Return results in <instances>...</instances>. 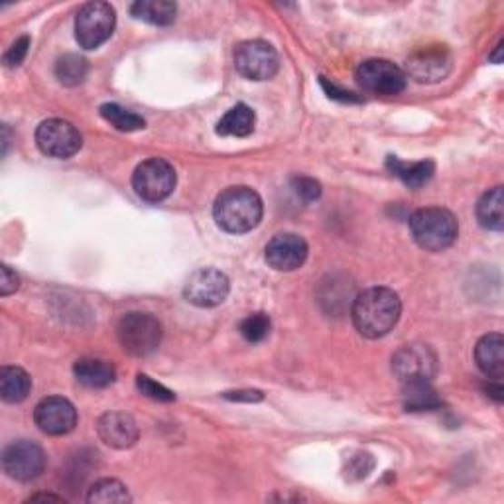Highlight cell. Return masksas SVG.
Instances as JSON below:
<instances>
[{
	"label": "cell",
	"mask_w": 504,
	"mask_h": 504,
	"mask_svg": "<svg viewBox=\"0 0 504 504\" xmlns=\"http://www.w3.org/2000/svg\"><path fill=\"white\" fill-rule=\"evenodd\" d=\"M20 280L16 276V272L10 271L8 266H3V280H0V294L3 296H10L13 292L18 290Z\"/></svg>",
	"instance_id": "obj_33"
},
{
	"label": "cell",
	"mask_w": 504,
	"mask_h": 504,
	"mask_svg": "<svg viewBox=\"0 0 504 504\" xmlns=\"http://www.w3.org/2000/svg\"><path fill=\"white\" fill-rule=\"evenodd\" d=\"M28 50H30V38H28V36L18 38V40L6 50L5 57H3L5 65H6V67H18L22 62L26 60Z\"/></svg>",
	"instance_id": "obj_31"
},
{
	"label": "cell",
	"mask_w": 504,
	"mask_h": 504,
	"mask_svg": "<svg viewBox=\"0 0 504 504\" xmlns=\"http://www.w3.org/2000/svg\"><path fill=\"white\" fill-rule=\"evenodd\" d=\"M292 190L296 192L298 197H301L303 202H318L321 197V185L320 182H315L313 178H308V175H298V178L292 180Z\"/></svg>",
	"instance_id": "obj_30"
},
{
	"label": "cell",
	"mask_w": 504,
	"mask_h": 504,
	"mask_svg": "<svg viewBox=\"0 0 504 504\" xmlns=\"http://www.w3.org/2000/svg\"><path fill=\"white\" fill-rule=\"evenodd\" d=\"M410 234L420 249L430 252H441L457 241L460 222L451 211L443 207H424L418 209L410 217Z\"/></svg>",
	"instance_id": "obj_3"
},
{
	"label": "cell",
	"mask_w": 504,
	"mask_h": 504,
	"mask_svg": "<svg viewBox=\"0 0 504 504\" xmlns=\"http://www.w3.org/2000/svg\"><path fill=\"white\" fill-rule=\"evenodd\" d=\"M504 197L502 187H492L477 203V219L479 225L487 231L500 232L504 227Z\"/></svg>",
	"instance_id": "obj_22"
},
{
	"label": "cell",
	"mask_w": 504,
	"mask_h": 504,
	"mask_svg": "<svg viewBox=\"0 0 504 504\" xmlns=\"http://www.w3.org/2000/svg\"><path fill=\"white\" fill-rule=\"evenodd\" d=\"M254 124H256L254 111L249 107V104L239 103V104H234L232 109H229L225 113V116H222V119L217 123V134L244 138V136L252 134Z\"/></svg>",
	"instance_id": "obj_20"
},
{
	"label": "cell",
	"mask_w": 504,
	"mask_h": 504,
	"mask_svg": "<svg viewBox=\"0 0 504 504\" xmlns=\"http://www.w3.org/2000/svg\"><path fill=\"white\" fill-rule=\"evenodd\" d=\"M32 390L30 374L20 367H3L0 371V396L8 404L25 402Z\"/></svg>",
	"instance_id": "obj_21"
},
{
	"label": "cell",
	"mask_w": 504,
	"mask_h": 504,
	"mask_svg": "<svg viewBox=\"0 0 504 504\" xmlns=\"http://www.w3.org/2000/svg\"><path fill=\"white\" fill-rule=\"evenodd\" d=\"M162 323L152 313H126L116 327L119 343L133 357H146L162 343Z\"/></svg>",
	"instance_id": "obj_4"
},
{
	"label": "cell",
	"mask_w": 504,
	"mask_h": 504,
	"mask_svg": "<svg viewBox=\"0 0 504 504\" xmlns=\"http://www.w3.org/2000/svg\"><path fill=\"white\" fill-rule=\"evenodd\" d=\"M178 183V175L170 162L150 158L140 163L133 173V187L140 199L148 203H160L168 199Z\"/></svg>",
	"instance_id": "obj_6"
},
{
	"label": "cell",
	"mask_w": 504,
	"mask_h": 504,
	"mask_svg": "<svg viewBox=\"0 0 504 504\" xmlns=\"http://www.w3.org/2000/svg\"><path fill=\"white\" fill-rule=\"evenodd\" d=\"M45 463H48L45 451L38 443L28 440L13 441L3 451L5 473L10 479L20 480V483H30V480L42 477L45 471Z\"/></svg>",
	"instance_id": "obj_10"
},
{
	"label": "cell",
	"mask_w": 504,
	"mask_h": 504,
	"mask_svg": "<svg viewBox=\"0 0 504 504\" xmlns=\"http://www.w3.org/2000/svg\"><path fill=\"white\" fill-rule=\"evenodd\" d=\"M34 421L48 436H67L77 426V410L67 398L48 396L34 408Z\"/></svg>",
	"instance_id": "obj_14"
},
{
	"label": "cell",
	"mask_w": 504,
	"mask_h": 504,
	"mask_svg": "<svg viewBox=\"0 0 504 504\" xmlns=\"http://www.w3.org/2000/svg\"><path fill=\"white\" fill-rule=\"evenodd\" d=\"M133 497L128 495V489L116 479H101L89 489L87 502L95 504H123L131 502Z\"/></svg>",
	"instance_id": "obj_26"
},
{
	"label": "cell",
	"mask_w": 504,
	"mask_h": 504,
	"mask_svg": "<svg viewBox=\"0 0 504 504\" xmlns=\"http://www.w3.org/2000/svg\"><path fill=\"white\" fill-rule=\"evenodd\" d=\"M229 278L217 268H199L187 278L183 296L197 308H215L229 296Z\"/></svg>",
	"instance_id": "obj_12"
},
{
	"label": "cell",
	"mask_w": 504,
	"mask_h": 504,
	"mask_svg": "<svg viewBox=\"0 0 504 504\" xmlns=\"http://www.w3.org/2000/svg\"><path fill=\"white\" fill-rule=\"evenodd\" d=\"M131 13L134 18L144 20L154 26H170L178 15V6L170 0H138Z\"/></svg>",
	"instance_id": "obj_23"
},
{
	"label": "cell",
	"mask_w": 504,
	"mask_h": 504,
	"mask_svg": "<svg viewBox=\"0 0 504 504\" xmlns=\"http://www.w3.org/2000/svg\"><path fill=\"white\" fill-rule=\"evenodd\" d=\"M234 67L251 81L272 79L280 69L278 52L264 40H249L234 50Z\"/></svg>",
	"instance_id": "obj_7"
},
{
	"label": "cell",
	"mask_w": 504,
	"mask_h": 504,
	"mask_svg": "<svg viewBox=\"0 0 504 504\" xmlns=\"http://www.w3.org/2000/svg\"><path fill=\"white\" fill-rule=\"evenodd\" d=\"M321 85H323L327 95H330L331 99H337V101H341V103H359V97L355 95V93L345 91V89H339L335 84H330V81H327L325 77H321Z\"/></svg>",
	"instance_id": "obj_32"
},
{
	"label": "cell",
	"mask_w": 504,
	"mask_h": 504,
	"mask_svg": "<svg viewBox=\"0 0 504 504\" xmlns=\"http://www.w3.org/2000/svg\"><path fill=\"white\" fill-rule=\"evenodd\" d=\"M36 500H55V502H64V497H55V495H34L30 497V502Z\"/></svg>",
	"instance_id": "obj_36"
},
{
	"label": "cell",
	"mask_w": 504,
	"mask_h": 504,
	"mask_svg": "<svg viewBox=\"0 0 504 504\" xmlns=\"http://www.w3.org/2000/svg\"><path fill=\"white\" fill-rule=\"evenodd\" d=\"M264 205L261 195L246 185H232L222 190L213 205L217 225L232 234H242L259 227Z\"/></svg>",
	"instance_id": "obj_2"
},
{
	"label": "cell",
	"mask_w": 504,
	"mask_h": 504,
	"mask_svg": "<svg viewBox=\"0 0 504 504\" xmlns=\"http://www.w3.org/2000/svg\"><path fill=\"white\" fill-rule=\"evenodd\" d=\"M101 116L121 133H136L143 131L146 126L143 116L121 107V104L116 103H104L101 107Z\"/></svg>",
	"instance_id": "obj_25"
},
{
	"label": "cell",
	"mask_w": 504,
	"mask_h": 504,
	"mask_svg": "<svg viewBox=\"0 0 504 504\" xmlns=\"http://www.w3.org/2000/svg\"><path fill=\"white\" fill-rule=\"evenodd\" d=\"M453 57L445 45H426L416 50L406 62V77L418 84H438L451 74Z\"/></svg>",
	"instance_id": "obj_13"
},
{
	"label": "cell",
	"mask_w": 504,
	"mask_h": 504,
	"mask_svg": "<svg viewBox=\"0 0 504 504\" xmlns=\"http://www.w3.org/2000/svg\"><path fill=\"white\" fill-rule=\"evenodd\" d=\"M402 313V301L390 288L374 286L355 298L351 318L357 331L367 339H380L389 335Z\"/></svg>",
	"instance_id": "obj_1"
},
{
	"label": "cell",
	"mask_w": 504,
	"mask_h": 504,
	"mask_svg": "<svg viewBox=\"0 0 504 504\" xmlns=\"http://www.w3.org/2000/svg\"><path fill=\"white\" fill-rule=\"evenodd\" d=\"M75 379L87 389H107L116 379V371L109 361L79 359L74 365Z\"/></svg>",
	"instance_id": "obj_18"
},
{
	"label": "cell",
	"mask_w": 504,
	"mask_h": 504,
	"mask_svg": "<svg viewBox=\"0 0 504 504\" xmlns=\"http://www.w3.org/2000/svg\"><path fill=\"white\" fill-rule=\"evenodd\" d=\"M36 144L45 156L65 160L77 154L84 146V138L72 123L64 119H50L38 126Z\"/></svg>",
	"instance_id": "obj_11"
},
{
	"label": "cell",
	"mask_w": 504,
	"mask_h": 504,
	"mask_svg": "<svg viewBox=\"0 0 504 504\" xmlns=\"http://www.w3.org/2000/svg\"><path fill=\"white\" fill-rule=\"evenodd\" d=\"M114 25L116 15L109 3H87L75 18V40L84 50H97L113 36Z\"/></svg>",
	"instance_id": "obj_5"
},
{
	"label": "cell",
	"mask_w": 504,
	"mask_h": 504,
	"mask_svg": "<svg viewBox=\"0 0 504 504\" xmlns=\"http://www.w3.org/2000/svg\"><path fill=\"white\" fill-rule=\"evenodd\" d=\"M404 394H406V408L412 412H420V410H433L440 408V400L436 396V390L431 389V382H416V384H404Z\"/></svg>",
	"instance_id": "obj_27"
},
{
	"label": "cell",
	"mask_w": 504,
	"mask_h": 504,
	"mask_svg": "<svg viewBox=\"0 0 504 504\" xmlns=\"http://www.w3.org/2000/svg\"><path fill=\"white\" fill-rule=\"evenodd\" d=\"M386 168H389L396 178H400L408 187H412V190H420V187L426 185L433 178V173H436V163L431 160L408 163L396 156H389Z\"/></svg>",
	"instance_id": "obj_19"
},
{
	"label": "cell",
	"mask_w": 504,
	"mask_h": 504,
	"mask_svg": "<svg viewBox=\"0 0 504 504\" xmlns=\"http://www.w3.org/2000/svg\"><path fill=\"white\" fill-rule=\"evenodd\" d=\"M487 394L492 398V400L502 402V398H504V389H502L500 380H492V379H489V384H487Z\"/></svg>",
	"instance_id": "obj_35"
},
{
	"label": "cell",
	"mask_w": 504,
	"mask_h": 504,
	"mask_svg": "<svg viewBox=\"0 0 504 504\" xmlns=\"http://www.w3.org/2000/svg\"><path fill=\"white\" fill-rule=\"evenodd\" d=\"M136 386H138L140 392H143L148 398H152V400H158V402L175 400V394L170 389H166V386L156 382V380H152L148 374H138Z\"/></svg>",
	"instance_id": "obj_29"
},
{
	"label": "cell",
	"mask_w": 504,
	"mask_h": 504,
	"mask_svg": "<svg viewBox=\"0 0 504 504\" xmlns=\"http://www.w3.org/2000/svg\"><path fill=\"white\" fill-rule=\"evenodd\" d=\"M271 318L266 313H252L241 323V335L249 343H262L271 335Z\"/></svg>",
	"instance_id": "obj_28"
},
{
	"label": "cell",
	"mask_w": 504,
	"mask_h": 504,
	"mask_svg": "<svg viewBox=\"0 0 504 504\" xmlns=\"http://www.w3.org/2000/svg\"><path fill=\"white\" fill-rule=\"evenodd\" d=\"M87 72V60L77 54H65L55 64V77L60 79V84L65 87H75L84 84Z\"/></svg>",
	"instance_id": "obj_24"
},
{
	"label": "cell",
	"mask_w": 504,
	"mask_h": 504,
	"mask_svg": "<svg viewBox=\"0 0 504 504\" xmlns=\"http://www.w3.org/2000/svg\"><path fill=\"white\" fill-rule=\"evenodd\" d=\"M99 438L114 450H128L138 441V426L131 414L107 412L97 420Z\"/></svg>",
	"instance_id": "obj_16"
},
{
	"label": "cell",
	"mask_w": 504,
	"mask_h": 504,
	"mask_svg": "<svg viewBox=\"0 0 504 504\" xmlns=\"http://www.w3.org/2000/svg\"><path fill=\"white\" fill-rule=\"evenodd\" d=\"M357 81L371 95L394 97L406 89L408 77L400 67L389 60H367L357 67Z\"/></svg>",
	"instance_id": "obj_8"
},
{
	"label": "cell",
	"mask_w": 504,
	"mask_h": 504,
	"mask_svg": "<svg viewBox=\"0 0 504 504\" xmlns=\"http://www.w3.org/2000/svg\"><path fill=\"white\" fill-rule=\"evenodd\" d=\"M477 367L487 374V379L500 380L504 374V337L500 333H489L479 339L475 347Z\"/></svg>",
	"instance_id": "obj_17"
},
{
	"label": "cell",
	"mask_w": 504,
	"mask_h": 504,
	"mask_svg": "<svg viewBox=\"0 0 504 504\" xmlns=\"http://www.w3.org/2000/svg\"><path fill=\"white\" fill-rule=\"evenodd\" d=\"M229 400H246V402H259L262 400V392L259 390H241V392H225Z\"/></svg>",
	"instance_id": "obj_34"
},
{
	"label": "cell",
	"mask_w": 504,
	"mask_h": 504,
	"mask_svg": "<svg viewBox=\"0 0 504 504\" xmlns=\"http://www.w3.org/2000/svg\"><path fill=\"white\" fill-rule=\"evenodd\" d=\"M392 371L402 384L431 382L438 374V355L430 345H406L392 357Z\"/></svg>",
	"instance_id": "obj_9"
},
{
	"label": "cell",
	"mask_w": 504,
	"mask_h": 504,
	"mask_svg": "<svg viewBox=\"0 0 504 504\" xmlns=\"http://www.w3.org/2000/svg\"><path fill=\"white\" fill-rule=\"evenodd\" d=\"M308 242L296 232H280L266 244V262L278 272H294L308 259Z\"/></svg>",
	"instance_id": "obj_15"
}]
</instances>
